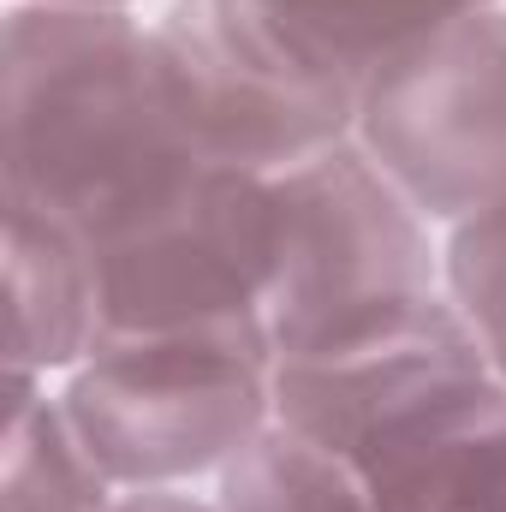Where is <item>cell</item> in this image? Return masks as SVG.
Instances as JSON below:
<instances>
[{"label": "cell", "mask_w": 506, "mask_h": 512, "mask_svg": "<svg viewBox=\"0 0 506 512\" xmlns=\"http://www.w3.org/2000/svg\"><path fill=\"white\" fill-rule=\"evenodd\" d=\"M137 6L12 0L0 30V197L114 245L197 173Z\"/></svg>", "instance_id": "1"}, {"label": "cell", "mask_w": 506, "mask_h": 512, "mask_svg": "<svg viewBox=\"0 0 506 512\" xmlns=\"http://www.w3.org/2000/svg\"><path fill=\"white\" fill-rule=\"evenodd\" d=\"M274 423L346 459L381 512H465L506 471V376L447 286L286 352Z\"/></svg>", "instance_id": "2"}, {"label": "cell", "mask_w": 506, "mask_h": 512, "mask_svg": "<svg viewBox=\"0 0 506 512\" xmlns=\"http://www.w3.org/2000/svg\"><path fill=\"white\" fill-rule=\"evenodd\" d=\"M280 346L268 316L102 334L60 376V405L120 489H191L274 429Z\"/></svg>", "instance_id": "3"}, {"label": "cell", "mask_w": 506, "mask_h": 512, "mask_svg": "<svg viewBox=\"0 0 506 512\" xmlns=\"http://www.w3.org/2000/svg\"><path fill=\"white\" fill-rule=\"evenodd\" d=\"M149 30L167 108L197 161L280 179L358 126L364 78L256 0H167Z\"/></svg>", "instance_id": "4"}, {"label": "cell", "mask_w": 506, "mask_h": 512, "mask_svg": "<svg viewBox=\"0 0 506 512\" xmlns=\"http://www.w3.org/2000/svg\"><path fill=\"white\" fill-rule=\"evenodd\" d=\"M364 155L429 227L506 197V6L453 18L387 54L358 84Z\"/></svg>", "instance_id": "5"}, {"label": "cell", "mask_w": 506, "mask_h": 512, "mask_svg": "<svg viewBox=\"0 0 506 512\" xmlns=\"http://www.w3.org/2000/svg\"><path fill=\"white\" fill-rule=\"evenodd\" d=\"M280 274L268 292V334L286 352L387 304L441 292V245L358 137L310 155L274 179Z\"/></svg>", "instance_id": "6"}, {"label": "cell", "mask_w": 506, "mask_h": 512, "mask_svg": "<svg viewBox=\"0 0 506 512\" xmlns=\"http://www.w3.org/2000/svg\"><path fill=\"white\" fill-rule=\"evenodd\" d=\"M102 256V334H161L227 316H262L280 274V191L274 179L203 161L191 185L96 245Z\"/></svg>", "instance_id": "7"}, {"label": "cell", "mask_w": 506, "mask_h": 512, "mask_svg": "<svg viewBox=\"0 0 506 512\" xmlns=\"http://www.w3.org/2000/svg\"><path fill=\"white\" fill-rule=\"evenodd\" d=\"M6 209V370L60 382L102 340V256L54 209L0 197Z\"/></svg>", "instance_id": "8"}, {"label": "cell", "mask_w": 506, "mask_h": 512, "mask_svg": "<svg viewBox=\"0 0 506 512\" xmlns=\"http://www.w3.org/2000/svg\"><path fill=\"white\" fill-rule=\"evenodd\" d=\"M126 489L96 465L90 441L60 405L48 376L6 370V435H0V512H114Z\"/></svg>", "instance_id": "9"}, {"label": "cell", "mask_w": 506, "mask_h": 512, "mask_svg": "<svg viewBox=\"0 0 506 512\" xmlns=\"http://www.w3.org/2000/svg\"><path fill=\"white\" fill-rule=\"evenodd\" d=\"M209 501L221 512H381L346 459H334L328 447L286 423L256 435L215 477Z\"/></svg>", "instance_id": "10"}, {"label": "cell", "mask_w": 506, "mask_h": 512, "mask_svg": "<svg viewBox=\"0 0 506 512\" xmlns=\"http://www.w3.org/2000/svg\"><path fill=\"white\" fill-rule=\"evenodd\" d=\"M256 6L274 12L286 30H298L310 48H322L334 66L364 78L370 66L411 48L417 36L453 18H471L483 6H501V0H256Z\"/></svg>", "instance_id": "11"}, {"label": "cell", "mask_w": 506, "mask_h": 512, "mask_svg": "<svg viewBox=\"0 0 506 512\" xmlns=\"http://www.w3.org/2000/svg\"><path fill=\"white\" fill-rule=\"evenodd\" d=\"M441 286L506 376V197L441 233Z\"/></svg>", "instance_id": "12"}, {"label": "cell", "mask_w": 506, "mask_h": 512, "mask_svg": "<svg viewBox=\"0 0 506 512\" xmlns=\"http://www.w3.org/2000/svg\"><path fill=\"white\" fill-rule=\"evenodd\" d=\"M114 512H221V507L191 495V489H131V495L114 501Z\"/></svg>", "instance_id": "13"}, {"label": "cell", "mask_w": 506, "mask_h": 512, "mask_svg": "<svg viewBox=\"0 0 506 512\" xmlns=\"http://www.w3.org/2000/svg\"><path fill=\"white\" fill-rule=\"evenodd\" d=\"M465 512H506V471H501V477H495V483H489V489H483V495H477Z\"/></svg>", "instance_id": "14"}, {"label": "cell", "mask_w": 506, "mask_h": 512, "mask_svg": "<svg viewBox=\"0 0 506 512\" xmlns=\"http://www.w3.org/2000/svg\"><path fill=\"white\" fill-rule=\"evenodd\" d=\"M36 6H137V0H36Z\"/></svg>", "instance_id": "15"}]
</instances>
